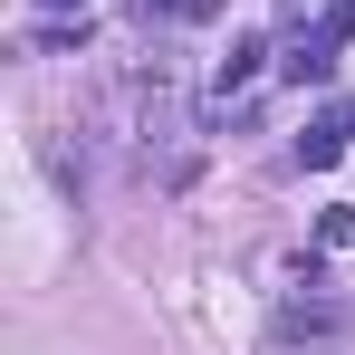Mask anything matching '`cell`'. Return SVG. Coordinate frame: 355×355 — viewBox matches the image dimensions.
<instances>
[{
    "instance_id": "cell-1",
    "label": "cell",
    "mask_w": 355,
    "mask_h": 355,
    "mask_svg": "<svg viewBox=\"0 0 355 355\" xmlns=\"http://www.w3.org/2000/svg\"><path fill=\"white\" fill-rule=\"evenodd\" d=\"M346 135H355V106H327V116L297 135V164H336V154H346Z\"/></svg>"
},
{
    "instance_id": "cell-2",
    "label": "cell",
    "mask_w": 355,
    "mask_h": 355,
    "mask_svg": "<svg viewBox=\"0 0 355 355\" xmlns=\"http://www.w3.org/2000/svg\"><path fill=\"white\" fill-rule=\"evenodd\" d=\"M279 77H297V87H327V77H336V49H317V39H297L288 58H279Z\"/></svg>"
},
{
    "instance_id": "cell-3",
    "label": "cell",
    "mask_w": 355,
    "mask_h": 355,
    "mask_svg": "<svg viewBox=\"0 0 355 355\" xmlns=\"http://www.w3.org/2000/svg\"><path fill=\"white\" fill-rule=\"evenodd\" d=\"M269 58V49H259V39H240L231 58H221V77H211V106H231V87H250V67Z\"/></svg>"
},
{
    "instance_id": "cell-4",
    "label": "cell",
    "mask_w": 355,
    "mask_h": 355,
    "mask_svg": "<svg viewBox=\"0 0 355 355\" xmlns=\"http://www.w3.org/2000/svg\"><path fill=\"white\" fill-rule=\"evenodd\" d=\"M317 250H355V202H327L317 211Z\"/></svg>"
},
{
    "instance_id": "cell-5",
    "label": "cell",
    "mask_w": 355,
    "mask_h": 355,
    "mask_svg": "<svg viewBox=\"0 0 355 355\" xmlns=\"http://www.w3.org/2000/svg\"><path fill=\"white\" fill-rule=\"evenodd\" d=\"M49 10H77V19H87V0H49Z\"/></svg>"
}]
</instances>
